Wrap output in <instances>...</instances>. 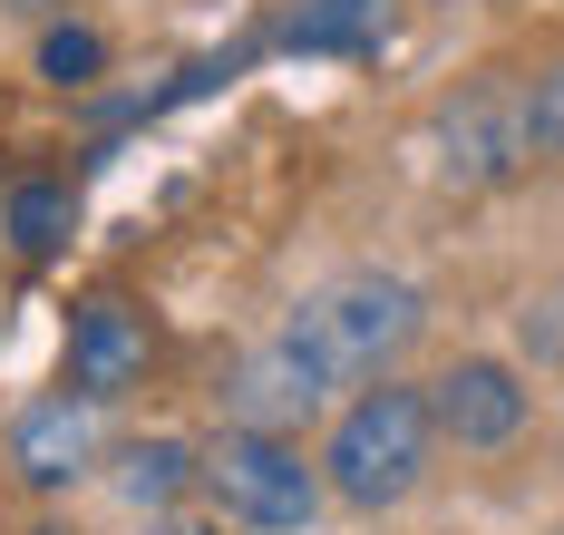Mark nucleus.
<instances>
[{
	"label": "nucleus",
	"mask_w": 564,
	"mask_h": 535,
	"mask_svg": "<svg viewBox=\"0 0 564 535\" xmlns=\"http://www.w3.org/2000/svg\"><path fill=\"white\" fill-rule=\"evenodd\" d=\"M419 331H429V293L399 283V273H340V283H322V293L282 321V341L312 360L332 390H370V380H390L399 351H409Z\"/></svg>",
	"instance_id": "nucleus-1"
},
{
	"label": "nucleus",
	"mask_w": 564,
	"mask_h": 535,
	"mask_svg": "<svg viewBox=\"0 0 564 535\" xmlns=\"http://www.w3.org/2000/svg\"><path fill=\"white\" fill-rule=\"evenodd\" d=\"M438 458V418H429V390H350L332 418V448H322V487H332L340 506H360V516H380L399 496H419V477Z\"/></svg>",
	"instance_id": "nucleus-2"
},
{
	"label": "nucleus",
	"mask_w": 564,
	"mask_h": 535,
	"mask_svg": "<svg viewBox=\"0 0 564 535\" xmlns=\"http://www.w3.org/2000/svg\"><path fill=\"white\" fill-rule=\"evenodd\" d=\"M205 496L225 506L234 526L253 535H302L322 516V468L302 458V438H273V428H225L215 448H205Z\"/></svg>",
	"instance_id": "nucleus-3"
},
{
	"label": "nucleus",
	"mask_w": 564,
	"mask_h": 535,
	"mask_svg": "<svg viewBox=\"0 0 564 535\" xmlns=\"http://www.w3.org/2000/svg\"><path fill=\"white\" fill-rule=\"evenodd\" d=\"M225 410H234V428H273V438H302L322 410H340V390L312 370V360L292 351V341H253V351L234 360V380H225Z\"/></svg>",
	"instance_id": "nucleus-4"
},
{
	"label": "nucleus",
	"mask_w": 564,
	"mask_h": 535,
	"mask_svg": "<svg viewBox=\"0 0 564 535\" xmlns=\"http://www.w3.org/2000/svg\"><path fill=\"white\" fill-rule=\"evenodd\" d=\"M525 380H516L507 360H448L438 380H429V418H438V438L467 448V458H487V448H516L525 438Z\"/></svg>",
	"instance_id": "nucleus-5"
},
{
	"label": "nucleus",
	"mask_w": 564,
	"mask_h": 535,
	"mask_svg": "<svg viewBox=\"0 0 564 535\" xmlns=\"http://www.w3.org/2000/svg\"><path fill=\"white\" fill-rule=\"evenodd\" d=\"M438 146H448L457 185H507L516 166L535 156V137H525V88H497V78L457 88L448 118H438Z\"/></svg>",
	"instance_id": "nucleus-6"
},
{
	"label": "nucleus",
	"mask_w": 564,
	"mask_h": 535,
	"mask_svg": "<svg viewBox=\"0 0 564 535\" xmlns=\"http://www.w3.org/2000/svg\"><path fill=\"white\" fill-rule=\"evenodd\" d=\"M98 468V400H78V390H50V400H30V410L10 418V477L20 487H78V477Z\"/></svg>",
	"instance_id": "nucleus-7"
},
{
	"label": "nucleus",
	"mask_w": 564,
	"mask_h": 535,
	"mask_svg": "<svg viewBox=\"0 0 564 535\" xmlns=\"http://www.w3.org/2000/svg\"><path fill=\"white\" fill-rule=\"evenodd\" d=\"M137 370H147V321L127 302H88L68 321V390L108 410L117 390H137Z\"/></svg>",
	"instance_id": "nucleus-8"
},
{
	"label": "nucleus",
	"mask_w": 564,
	"mask_h": 535,
	"mask_svg": "<svg viewBox=\"0 0 564 535\" xmlns=\"http://www.w3.org/2000/svg\"><path fill=\"white\" fill-rule=\"evenodd\" d=\"M185 487H205V458H195L185 438H127V448H117V496H127L137 516H166Z\"/></svg>",
	"instance_id": "nucleus-9"
},
{
	"label": "nucleus",
	"mask_w": 564,
	"mask_h": 535,
	"mask_svg": "<svg viewBox=\"0 0 564 535\" xmlns=\"http://www.w3.org/2000/svg\"><path fill=\"white\" fill-rule=\"evenodd\" d=\"M390 30V0H292V50L302 59H360L370 40Z\"/></svg>",
	"instance_id": "nucleus-10"
},
{
	"label": "nucleus",
	"mask_w": 564,
	"mask_h": 535,
	"mask_svg": "<svg viewBox=\"0 0 564 535\" xmlns=\"http://www.w3.org/2000/svg\"><path fill=\"white\" fill-rule=\"evenodd\" d=\"M68 185H10V243L20 253H58L68 243Z\"/></svg>",
	"instance_id": "nucleus-11"
},
{
	"label": "nucleus",
	"mask_w": 564,
	"mask_h": 535,
	"mask_svg": "<svg viewBox=\"0 0 564 535\" xmlns=\"http://www.w3.org/2000/svg\"><path fill=\"white\" fill-rule=\"evenodd\" d=\"M98 68H108V40L98 30H50L40 40V78H58V88H88Z\"/></svg>",
	"instance_id": "nucleus-12"
},
{
	"label": "nucleus",
	"mask_w": 564,
	"mask_h": 535,
	"mask_svg": "<svg viewBox=\"0 0 564 535\" xmlns=\"http://www.w3.org/2000/svg\"><path fill=\"white\" fill-rule=\"evenodd\" d=\"M525 137H535V156L564 166V59L535 68V88H525Z\"/></svg>",
	"instance_id": "nucleus-13"
},
{
	"label": "nucleus",
	"mask_w": 564,
	"mask_h": 535,
	"mask_svg": "<svg viewBox=\"0 0 564 535\" xmlns=\"http://www.w3.org/2000/svg\"><path fill=\"white\" fill-rule=\"evenodd\" d=\"M525 351H535V360H564V302H535V312H525Z\"/></svg>",
	"instance_id": "nucleus-14"
},
{
	"label": "nucleus",
	"mask_w": 564,
	"mask_h": 535,
	"mask_svg": "<svg viewBox=\"0 0 564 535\" xmlns=\"http://www.w3.org/2000/svg\"><path fill=\"white\" fill-rule=\"evenodd\" d=\"M147 535H225V526H205V516H175V506H166V516H147Z\"/></svg>",
	"instance_id": "nucleus-15"
},
{
	"label": "nucleus",
	"mask_w": 564,
	"mask_h": 535,
	"mask_svg": "<svg viewBox=\"0 0 564 535\" xmlns=\"http://www.w3.org/2000/svg\"><path fill=\"white\" fill-rule=\"evenodd\" d=\"M30 535H78V526H30Z\"/></svg>",
	"instance_id": "nucleus-16"
}]
</instances>
